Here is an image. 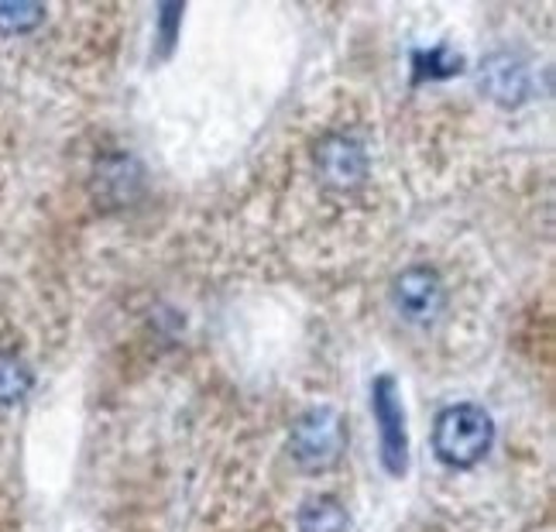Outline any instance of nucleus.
Returning <instances> with one entry per match:
<instances>
[{
    "instance_id": "f03ea898",
    "label": "nucleus",
    "mask_w": 556,
    "mask_h": 532,
    "mask_svg": "<svg viewBox=\"0 0 556 532\" xmlns=\"http://www.w3.org/2000/svg\"><path fill=\"white\" fill-rule=\"evenodd\" d=\"M289 451L303 471H330L348 451V426L330 406L309 409L292 422Z\"/></svg>"
},
{
    "instance_id": "0eeeda50",
    "label": "nucleus",
    "mask_w": 556,
    "mask_h": 532,
    "mask_svg": "<svg viewBox=\"0 0 556 532\" xmlns=\"http://www.w3.org/2000/svg\"><path fill=\"white\" fill-rule=\"evenodd\" d=\"M299 532H351V516L337 498L316 495L299 508Z\"/></svg>"
},
{
    "instance_id": "6e6552de",
    "label": "nucleus",
    "mask_w": 556,
    "mask_h": 532,
    "mask_svg": "<svg viewBox=\"0 0 556 532\" xmlns=\"http://www.w3.org/2000/svg\"><path fill=\"white\" fill-rule=\"evenodd\" d=\"M97 168H100V179H103L100 193L106 200H131V193L138 189V182H141V168H138L135 159L114 155V159L100 162Z\"/></svg>"
},
{
    "instance_id": "7ed1b4c3",
    "label": "nucleus",
    "mask_w": 556,
    "mask_h": 532,
    "mask_svg": "<svg viewBox=\"0 0 556 532\" xmlns=\"http://www.w3.org/2000/svg\"><path fill=\"white\" fill-rule=\"evenodd\" d=\"M371 413H375L378 440H381L378 446L381 467L392 478H402L409 471V426H405V406L389 375H378L371 381Z\"/></svg>"
},
{
    "instance_id": "1a4fd4ad",
    "label": "nucleus",
    "mask_w": 556,
    "mask_h": 532,
    "mask_svg": "<svg viewBox=\"0 0 556 532\" xmlns=\"http://www.w3.org/2000/svg\"><path fill=\"white\" fill-rule=\"evenodd\" d=\"M31 389V368L17 354L0 351V406H14Z\"/></svg>"
},
{
    "instance_id": "9d476101",
    "label": "nucleus",
    "mask_w": 556,
    "mask_h": 532,
    "mask_svg": "<svg viewBox=\"0 0 556 532\" xmlns=\"http://www.w3.org/2000/svg\"><path fill=\"white\" fill-rule=\"evenodd\" d=\"M41 21L46 11L38 4H0V35H28Z\"/></svg>"
},
{
    "instance_id": "423d86ee",
    "label": "nucleus",
    "mask_w": 556,
    "mask_h": 532,
    "mask_svg": "<svg viewBox=\"0 0 556 532\" xmlns=\"http://www.w3.org/2000/svg\"><path fill=\"white\" fill-rule=\"evenodd\" d=\"M484 87L491 97H498L502 103H519L529 90L526 66L511 55H495L484 66Z\"/></svg>"
},
{
    "instance_id": "f257e3e1",
    "label": "nucleus",
    "mask_w": 556,
    "mask_h": 532,
    "mask_svg": "<svg viewBox=\"0 0 556 532\" xmlns=\"http://www.w3.org/2000/svg\"><path fill=\"white\" fill-rule=\"evenodd\" d=\"M491 443H495V422H491L488 409L475 406V402L446 406L433 422V454L454 471L481 464Z\"/></svg>"
},
{
    "instance_id": "39448f33",
    "label": "nucleus",
    "mask_w": 556,
    "mask_h": 532,
    "mask_svg": "<svg viewBox=\"0 0 556 532\" xmlns=\"http://www.w3.org/2000/svg\"><path fill=\"white\" fill-rule=\"evenodd\" d=\"M316 168L319 179H324L337 193H348V189L361 186L368 176V152L357 138L348 135H330L316 144Z\"/></svg>"
},
{
    "instance_id": "20e7f679",
    "label": "nucleus",
    "mask_w": 556,
    "mask_h": 532,
    "mask_svg": "<svg viewBox=\"0 0 556 532\" xmlns=\"http://www.w3.org/2000/svg\"><path fill=\"white\" fill-rule=\"evenodd\" d=\"M392 303L413 324H433L446 306L440 271L430 265H409L405 271H399L392 282Z\"/></svg>"
}]
</instances>
